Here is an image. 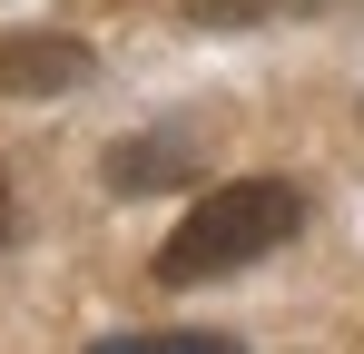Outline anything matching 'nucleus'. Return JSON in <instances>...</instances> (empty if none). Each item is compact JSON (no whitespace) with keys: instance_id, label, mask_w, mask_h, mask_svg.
I'll use <instances>...</instances> for the list:
<instances>
[{"instance_id":"obj_3","label":"nucleus","mask_w":364,"mask_h":354,"mask_svg":"<svg viewBox=\"0 0 364 354\" xmlns=\"http://www.w3.org/2000/svg\"><path fill=\"white\" fill-rule=\"evenodd\" d=\"M178 177H187V148H178V138H119V148H109V187H119V197L178 187Z\"/></svg>"},{"instance_id":"obj_5","label":"nucleus","mask_w":364,"mask_h":354,"mask_svg":"<svg viewBox=\"0 0 364 354\" xmlns=\"http://www.w3.org/2000/svg\"><path fill=\"white\" fill-rule=\"evenodd\" d=\"M276 10H296V0H187L197 30H256V20H276Z\"/></svg>"},{"instance_id":"obj_4","label":"nucleus","mask_w":364,"mask_h":354,"mask_svg":"<svg viewBox=\"0 0 364 354\" xmlns=\"http://www.w3.org/2000/svg\"><path fill=\"white\" fill-rule=\"evenodd\" d=\"M99 354H237V335H99Z\"/></svg>"},{"instance_id":"obj_2","label":"nucleus","mask_w":364,"mask_h":354,"mask_svg":"<svg viewBox=\"0 0 364 354\" xmlns=\"http://www.w3.org/2000/svg\"><path fill=\"white\" fill-rule=\"evenodd\" d=\"M99 59L89 40H69V30H20V40H0V99H60L79 89Z\"/></svg>"},{"instance_id":"obj_1","label":"nucleus","mask_w":364,"mask_h":354,"mask_svg":"<svg viewBox=\"0 0 364 354\" xmlns=\"http://www.w3.org/2000/svg\"><path fill=\"white\" fill-rule=\"evenodd\" d=\"M296 227H305L296 177H227V187H207L178 217V236L158 246V286H217V276H237L256 256H276Z\"/></svg>"},{"instance_id":"obj_6","label":"nucleus","mask_w":364,"mask_h":354,"mask_svg":"<svg viewBox=\"0 0 364 354\" xmlns=\"http://www.w3.org/2000/svg\"><path fill=\"white\" fill-rule=\"evenodd\" d=\"M0 246H10V177H0Z\"/></svg>"}]
</instances>
